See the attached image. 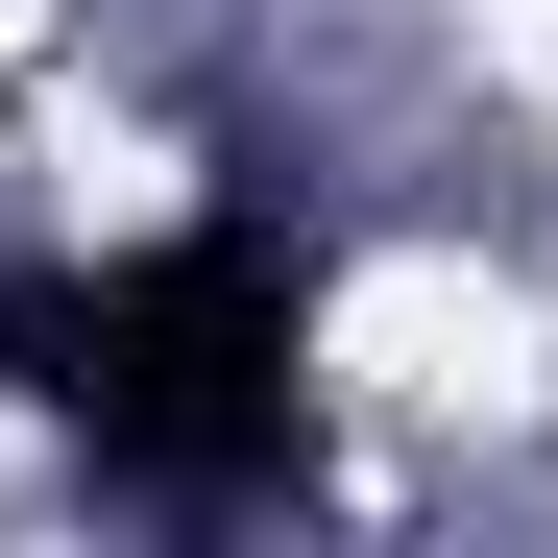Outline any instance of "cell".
I'll return each instance as SVG.
<instances>
[{"label": "cell", "instance_id": "cell-1", "mask_svg": "<svg viewBox=\"0 0 558 558\" xmlns=\"http://www.w3.org/2000/svg\"><path fill=\"white\" fill-rule=\"evenodd\" d=\"M0 389L98 461V486H146V510H243V486H292V437H316V267L267 219L122 243V267H73V292H0Z\"/></svg>", "mask_w": 558, "mask_h": 558}]
</instances>
